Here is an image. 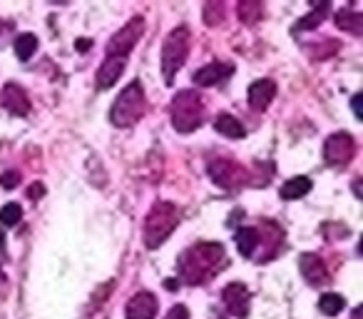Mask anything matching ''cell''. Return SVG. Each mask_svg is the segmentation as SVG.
Wrapping results in <instances>:
<instances>
[{"instance_id": "cell-1", "label": "cell", "mask_w": 363, "mask_h": 319, "mask_svg": "<svg viewBox=\"0 0 363 319\" xmlns=\"http://www.w3.org/2000/svg\"><path fill=\"white\" fill-rule=\"evenodd\" d=\"M227 249L219 242H199L182 254L177 267H179L182 282L187 284H204L217 277L227 267Z\"/></svg>"}, {"instance_id": "cell-2", "label": "cell", "mask_w": 363, "mask_h": 319, "mask_svg": "<svg viewBox=\"0 0 363 319\" xmlns=\"http://www.w3.org/2000/svg\"><path fill=\"white\" fill-rule=\"evenodd\" d=\"M179 225V210L172 202H157L155 207L150 210L145 220V247L147 249H157Z\"/></svg>"}, {"instance_id": "cell-3", "label": "cell", "mask_w": 363, "mask_h": 319, "mask_svg": "<svg viewBox=\"0 0 363 319\" xmlns=\"http://www.w3.org/2000/svg\"><path fill=\"white\" fill-rule=\"evenodd\" d=\"M147 110V97L145 90H142L140 80H132L125 90L117 95L115 105L110 110V120L115 127H132L137 120H142Z\"/></svg>"}, {"instance_id": "cell-4", "label": "cell", "mask_w": 363, "mask_h": 319, "mask_svg": "<svg viewBox=\"0 0 363 319\" xmlns=\"http://www.w3.org/2000/svg\"><path fill=\"white\" fill-rule=\"evenodd\" d=\"M204 122V100L197 90H182L172 100V125L177 132H194Z\"/></svg>"}, {"instance_id": "cell-5", "label": "cell", "mask_w": 363, "mask_h": 319, "mask_svg": "<svg viewBox=\"0 0 363 319\" xmlns=\"http://www.w3.org/2000/svg\"><path fill=\"white\" fill-rule=\"evenodd\" d=\"M189 55V28L187 26H177L174 31H169V36L164 38V45H162V77H164V85L174 82V75L184 60Z\"/></svg>"}, {"instance_id": "cell-6", "label": "cell", "mask_w": 363, "mask_h": 319, "mask_svg": "<svg viewBox=\"0 0 363 319\" xmlns=\"http://www.w3.org/2000/svg\"><path fill=\"white\" fill-rule=\"evenodd\" d=\"M145 36V18L135 16L125 28L112 36V40L107 43V55L110 58H127V53L140 43V38Z\"/></svg>"}, {"instance_id": "cell-7", "label": "cell", "mask_w": 363, "mask_h": 319, "mask_svg": "<svg viewBox=\"0 0 363 319\" xmlns=\"http://www.w3.org/2000/svg\"><path fill=\"white\" fill-rule=\"evenodd\" d=\"M209 175L224 190H234L247 183V170L237 160H232V157H214V160H209Z\"/></svg>"}, {"instance_id": "cell-8", "label": "cell", "mask_w": 363, "mask_h": 319, "mask_svg": "<svg viewBox=\"0 0 363 319\" xmlns=\"http://www.w3.org/2000/svg\"><path fill=\"white\" fill-rule=\"evenodd\" d=\"M356 155V140L348 132H333L323 142V160L331 168H346Z\"/></svg>"}, {"instance_id": "cell-9", "label": "cell", "mask_w": 363, "mask_h": 319, "mask_svg": "<svg viewBox=\"0 0 363 319\" xmlns=\"http://www.w3.org/2000/svg\"><path fill=\"white\" fill-rule=\"evenodd\" d=\"M249 297H252V294H249V289L244 287L242 282L227 284L222 292V302H224V307H227V312L239 319H244L249 314Z\"/></svg>"}, {"instance_id": "cell-10", "label": "cell", "mask_w": 363, "mask_h": 319, "mask_svg": "<svg viewBox=\"0 0 363 319\" xmlns=\"http://www.w3.org/2000/svg\"><path fill=\"white\" fill-rule=\"evenodd\" d=\"M0 105L6 107L11 115L26 117L30 112V100H28V92L23 90L18 82H8L3 90H0Z\"/></svg>"}, {"instance_id": "cell-11", "label": "cell", "mask_w": 363, "mask_h": 319, "mask_svg": "<svg viewBox=\"0 0 363 319\" xmlns=\"http://www.w3.org/2000/svg\"><path fill=\"white\" fill-rule=\"evenodd\" d=\"M298 269H301L303 279H306L311 287H318V284L328 282V269L318 254H311V252L301 254V257H298Z\"/></svg>"}, {"instance_id": "cell-12", "label": "cell", "mask_w": 363, "mask_h": 319, "mask_svg": "<svg viewBox=\"0 0 363 319\" xmlns=\"http://www.w3.org/2000/svg\"><path fill=\"white\" fill-rule=\"evenodd\" d=\"M157 297L152 292H137L135 297L127 302V319H155L157 317Z\"/></svg>"}, {"instance_id": "cell-13", "label": "cell", "mask_w": 363, "mask_h": 319, "mask_svg": "<svg viewBox=\"0 0 363 319\" xmlns=\"http://www.w3.org/2000/svg\"><path fill=\"white\" fill-rule=\"evenodd\" d=\"M274 95H277V82L269 80V77L249 85V105H252V110H257V112L267 110V107L272 105Z\"/></svg>"}, {"instance_id": "cell-14", "label": "cell", "mask_w": 363, "mask_h": 319, "mask_svg": "<svg viewBox=\"0 0 363 319\" xmlns=\"http://www.w3.org/2000/svg\"><path fill=\"white\" fill-rule=\"evenodd\" d=\"M125 65H127V58H110L107 55V60L100 65V70H97L95 80H97V87L100 90H107V87H112L117 80H120V75L125 72Z\"/></svg>"}, {"instance_id": "cell-15", "label": "cell", "mask_w": 363, "mask_h": 319, "mask_svg": "<svg viewBox=\"0 0 363 319\" xmlns=\"http://www.w3.org/2000/svg\"><path fill=\"white\" fill-rule=\"evenodd\" d=\"M234 72L232 65H224V63H209V65L199 67L197 72H194V82L202 87H212L217 85V82H222L224 77H229Z\"/></svg>"}, {"instance_id": "cell-16", "label": "cell", "mask_w": 363, "mask_h": 319, "mask_svg": "<svg viewBox=\"0 0 363 319\" xmlns=\"http://www.w3.org/2000/svg\"><path fill=\"white\" fill-rule=\"evenodd\" d=\"M214 130H217L219 135L234 137V140H239V137L247 135V130H244L242 122H239L234 115H227V112H222V115H217V120H214Z\"/></svg>"}, {"instance_id": "cell-17", "label": "cell", "mask_w": 363, "mask_h": 319, "mask_svg": "<svg viewBox=\"0 0 363 319\" xmlns=\"http://www.w3.org/2000/svg\"><path fill=\"white\" fill-rule=\"evenodd\" d=\"M336 26L341 28V31L346 33H353V36H361L363 33V16L356 11H351V8H346V11H338L336 13Z\"/></svg>"}, {"instance_id": "cell-18", "label": "cell", "mask_w": 363, "mask_h": 319, "mask_svg": "<svg viewBox=\"0 0 363 319\" xmlns=\"http://www.w3.org/2000/svg\"><path fill=\"white\" fill-rule=\"evenodd\" d=\"M308 190H311V180L298 175V178L286 180V183L281 185V190H279V195H281V200H298V198H303Z\"/></svg>"}, {"instance_id": "cell-19", "label": "cell", "mask_w": 363, "mask_h": 319, "mask_svg": "<svg viewBox=\"0 0 363 319\" xmlns=\"http://www.w3.org/2000/svg\"><path fill=\"white\" fill-rule=\"evenodd\" d=\"M328 11H331V6H328V3H316V6H313V11L308 13V16H303L301 21L296 23L294 33H298V31H313V28H318V26H321L323 18H326Z\"/></svg>"}, {"instance_id": "cell-20", "label": "cell", "mask_w": 363, "mask_h": 319, "mask_svg": "<svg viewBox=\"0 0 363 319\" xmlns=\"http://www.w3.org/2000/svg\"><path fill=\"white\" fill-rule=\"evenodd\" d=\"M259 247V234H257V227H242L237 232V249L244 254V257H254Z\"/></svg>"}, {"instance_id": "cell-21", "label": "cell", "mask_w": 363, "mask_h": 319, "mask_svg": "<svg viewBox=\"0 0 363 319\" xmlns=\"http://www.w3.org/2000/svg\"><path fill=\"white\" fill-rule=\"evenodd\" d=\"M237 13H239V21L247 23V26H254L257 21H262L264 6H262V3H252V0H244V3H239Z\"/></svg>"}, {"instance_id": "cell-22", "label": "cell", "mask_w": 363, "mask_h": 319, "mask_svg": "<svg viewBox=\"0 0 363 319\" xmlns=\"http://www.w3.org/2000/svg\"><path fill=\"white\" fill-rule=\"evenodd\" d=\"M343 307H346V299L336 292H328L318 299V309H321L323 314H328V317H336L338 312H343Z\"/></svg>"}, {"instance_id": "cell-23", "label": "cell", "mask_w": 363, "mask_h": 319, "mask_svg": "<svg viewBox=\"0 0 363 319\" xmlns=\"http://www.w3.org/2000/svg\"><path fill=\"white\" fill-rule=\"evenodd\" d=\"M38 50V38L33 33H26V36H18L16 38V55L21 60H30Z\"/></svg>"}, {"instance_id": "cell-24", "label": "cell", "mask_w": 363, "mask_h": 319, "mask_svg": "<svg viewBox=\"0 0 363 319\" xmlns=\"http://www.w3.org/2000/svg\"><path fill=\"white\" fill-rule=\"evenodd\" d=\"M21 217H23V207L16 202H8L6 207L0 210V222L6 225V227H16L21 222Z\"/></svg>"}, {"instance_id": "cell-25", "label": "cell", "mask_w": 363, "mask_h": 319, "mask_svg": "<svg viewBox=\"0 0 363 319\" xmlns=\"http://www.w3.org/2000/svg\"><path fill=\"white\" fill-rule=\"evenodd\" d=\"M224 3H207L204 6V11H202V16H204V23L207 26H217L219 21H224Z\"/></svg>"}, {"instance_id": "cell-26", "label": "cell", "mask_w": 363, "mask_h": 319, "mask_svg": "<svg viewBox=\"0 0 363 319\" xmlns=\"http://www.w3.org/2000/svg\"><path fill=\"white\" fill-rule=\"evenodd\" d=\"M18 183H21V173H16V170H11V173H3L0 175V185L6 190H16Z\"/></svg>"}, {"instance_id": "cell-27", "label": "cell", "mask_w": 363, "mask_h": 319, "mask_svg": "<svg viewBox=\"0 0 363 319\" xmlns=\"http://www.w3.org/2000/svg\"><path fill=\"white\" fill-rule=\"evenodd\" d=\"M167 319H189V309L184 304H174L167 314Z\"/></svg>"}, {"instance_id": "cell-28", "label": "cell", "mask_w": 363, "mask_h": 319, "mask_svg": "<svg viewBox=\"0 0 363 319\" xmlns=\"http://www.w3.org/2000/svg\"><path fill=\"white\" fill-rule=\"evenodd\" d=\"M75 48H77V53H87L92 48V40L90 38H80V40L75 43Z\"/></svg>"}, {"instance_id": "cell-29", "label": "cell", "mask_w": 363, "mask_h": 319, "mask_svg": "<svg viewBox=\"0 0 363 319\" xmlns=\"http://www.w3.org/2000/svg\"><path fill=\"white\" fill-rule=\"evenodd\" d=\"M351 105H353V115H356V120H361V95H353V100H351Z\"/></svg>"}, {"instance_id": "cell-30", "label": "cell", "mask_w": 363, "mask_h": 319, "mask_svg": "<svg viewBox=\"0 0 363 319\" xmlns=\"http://www.w3.org/2000/svg\"><path fill=\"white\" fill-rule=\"evenodd\" d=\"M43 193H45V188H43V185L38 183V185H33V188H30V193H28V195H30V200H38Z\"/></svg>"}, {"instance_id": "cell-31", "label": "cell", "mask_w": 363, "mask_h": 319, "mask_svg": "<svg viewBox=\"0 0 363 319\" xmlns=\"http://www.w3.org/2000/svg\"><path fill=\"white\" fill-rule=\"evenodd\" d=\"M3 244H6V232L0 229V247H3Z\"/></svg>"}]
</instances>
